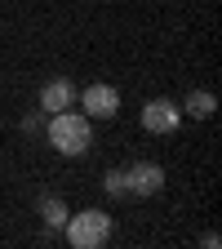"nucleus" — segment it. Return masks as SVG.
<instances>
[{
    "label": "nucleus",
    "instance_id": "7",
    "mask_svg": "<svg viewBox=\"0 0 222 249\" xmlns=\"http://www.w3.org/2000/svg\"><path fill=\"white\" fill-rule=\"evenodd\" d=\"M213 111H218V98H213L209 89H191L187 103H182V116H191V120H209Z\"/></svg>",
    "mask_w": 222,
    "mask_h": 249
},
{
    "label": "nucleus",
    "instance_id": "5",
    "mask_svg": "<svg viewBox=\"0 0 222 249\" xmlns=\"http://www.w3.org/2000/svg\"><path fill=\"white\" fill-rule=\"evenodd\" d=\"M80 107L89 111V120H111L120 111V89L116 85H89L80 93Z\"/></svg>",
    "mask_w": 222,
    "mask_h": 249
},
{
    "label": "nucleus",
    "instance_id": "1",
    "mask_svg": "<svg viewBox=\"0 0 222 249\" xmlns=\"http://www.w3.org/2000/svg\"><path fill=\"white\" fill-rule=\"evenodd\" d=\"M45 134H49V147L58 156H85L93 147V120L85 111H71L62 107L53 116H45Z\"/></svg>",
    "mask_w": 222,
    "mask_h": 249
},
{
    "label": "nucleus",
    "instance_id": "3",
    "mask_svg": "<svg viewBox=\"0 0 222 249\" xmlns=\"http://www.w3.org/2000/svg\"><path fill=\"white\" fill-rule=\"evenodd\" d=\"M124 192L129 196H160L165 192V169L155 165V160H138V165H129L124 169Z\"/></svg>",
    "mask_w": 222,
    "mask_h": 249
},
{
    "label": "nucleus",
    "instance_id": "2",
    "mask_svg": "<svg viewBox=\"0 0 222 249\" xmlns=\"http://www.w3.org/2000/svg\"><path fill=\"white\" fill-rule=\"evenodd\" d=\"M62 231H67V245H71V249H98V245L111 240V213H107V209H80V213H67Z\"/></svg>",
    "mask_w": 222,
    "mask_h": 249
},
{
    "label": "nucleus",
    "instance_id": "6",
    "mask_svg": "<svg viewBox=\"0 0 222 249\" xmlns=\"http://www.w3.org/2000/svg\"><path fill=\"white\" fill-rule=\"evenodd\" d=\"M71 103H76V85H71V80L58 76V80H45V85H40V111H45V116L71 107Z\"/></svg>",
    "mask_w": 222,
    "mask_h": 249
},
{
    "label": "nucleus",
    "instance_id": "9",
    "mask_svg": "<svg viewBox=\"0 0 222 249\" xmlns=\"http://www.w3.org/2000/svg\"><path fill=\"white\" fill-rule=\"evenodd\" d=\"M102 192H107L111 200H120V196H124V174H120V169H107V178H102Z\"/></svg>",
    "mask_w": 222,
    "mask_h": 249
},
{
    "label": "nucleus",
    "instance_id": "10",
    "mask_svg": "<svg viewBox=\"0 0 222 249\" xmlns=\"http://www.w3.org/2000/svg\"><path fill=\"white\" fill-rule=\"evenodd\" d=\"M22 129H27V134H36V129H45V111L36 107V111H31V116L22 120Z\"/></svg>",
    "mask_w": 222,
    "mask_h": 249
},
{
    "label": "nucleus",
    "instance_id": "8",
    "mask_svg": "<svg viewBox=\"0 0 222 249\" xmlns=\"http://www.w3.org/2000/svg\"><path fill=\"white\" fill-rule=\"evenodd\" d=\"M67 213H71V209L62 205L58 196H45V200H40V218H45V227H49V231H62V223H67Z\"/></svg>",
    "mask_w": 222,
    "mask_h": 249
},
{
    "label": "nucleus",
    "instance_id": "4",
    "mask_svg": "<svg viewBox=\"0 0 222 249\" xmlns=\"http://www.w3.org/2000/svg\"><path fill=\"white\" fill-rule=\"evenodd\" d=\"M178 124H182V107L173 98H151L142 107V129L147 134H173Z\"/></svg>",
    "mask_w": 222,
    "mask_h": 249
}]
</instances>
